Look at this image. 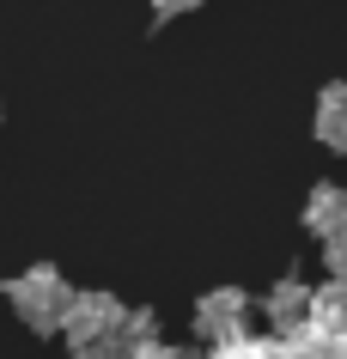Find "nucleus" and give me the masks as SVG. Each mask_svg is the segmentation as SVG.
Segmentation results:
<instances>
[{"label":"nucleus","instance_id":"1","mask_svg":"<svg viewBox=\"0 0 347 359\" xmlns=\"http://www.w3.org/2000/svg\"><path fill=\"white\" fill-rule=\"evenodd\" d=\"M0 292L13 299V311H19V317L37 329V335H55L61 311H67V299H74V286H67V274H61L55 262L25 268L19 280H0Z\"/></svg>","mask_w":347,"mask_h":359},{"label":"nucleus","instance_id":"2","mask_svg":"<svg viewBox=\"0 0 347 359\" xmlns=\"http://www.w3.org/2000/svg\"><path fill=\"white\" fill-rule=\"evenodd\" d=\"M250 292H238V286H213V292H201L195 299V335L213 341V347H226V341H244L256 335L250 329Z\"/></svg>","mask_w":347,"mask_h":359},{"label":"nucleus","instance_id":"3","mask_svg":"<svg viewBox=\"0 0 347 359\" xmlns=\"http://www.w3.org/2000/svg\"><path fill=\"white\" fill-rule=\"evenodd\" d=\"M122 311L128 304L116 299V292H74L67 299V311H61V335H67V347H92V341H104V335H116V323H122Z\"/></svg>","mask_w":347,"mask_h":359},{"label":"nucleus","instance_id":"4","mask_svg":"<svg viewBox=\"0 0 347 359\" xmlns=\"http://www.w3.org/2000/svg\"><path fill=\"white\" fill-rule=\"evenodd\" d=\"M311 299H317V286H311L305 274H287V280L262 299V317L274 323V335H292V329L311 323Z\"/></svg>","mask_w":347,"mask_h":359},{"label":"nucleus","instance_id":"5","mask_svg":"<svg viewBox=\"0 0 347 359\" xmlns=\"http://www.w3.org/2000/svg\"><path fill=\"white\" fill-rule=\"evenodd\" d=\"M341 226H347V195H341V183H317L311 189V201H305V231H317V238H341Z\"/></svg>","mask_w":347,"mask_h":359},{"label":"nucleus","instance_id":"6","mask_svg":"<svg viewBox=\"0 0 347 359\" xmlns=\"http://www.w3.org/2000/svg\"><path fill=\"white\" fill-rule=\"evenodd\" d=\"M268 359H341V341L335 335H317V329H292V335H274V353Z\"/></svg>","mask_w":347,"mask_h":359},{"label":"nucleus","instance_id":"7","mask_svg":"<svg viewBox=\"0 0 347 359\" xmlns=\"http://www.w3.org/2000/svg\"><path fill=\"white\" fill-rule=\"evenodd\" d=\"M317 140L341 152L347 128H341V86H323V104H317Z\"/></svg>","mask_w":347,"mask_h":359},{"label":"nucleus","instance_id":"8","mask_svg":"<svg viewBox=\"0 0 347 359\" xmlns=\"http://www.w3.org/2000/svg\"><path fill=\"white\" fill-rule=\"evenodd\" d=\"M274 353V341H262V335H244V341H226V347H213L207 359H268Z\"/></svg>","mask_w":347,"mask_h":359},{"label":"nucleus","instance_id":"9","mask_svg":"<svg viewBox=\"0 0 347 359\" xmlns=\"http://www.w3.org/2000/svg\"><path fill=\"white\" fill-rule=\"evenodd\" d=\"M74 359H128V347H122L116 335H104V341H92V347H79Z\"/></svg>","mask_w":347,"mask_h":359},{"label":"nucleus","instance_id":"10","mask_svg":"<svg viewBox=\"0 0 347 359\" xmlns=\"http://www.w3.org/2000/svg\"><path fill=\"white\" fill-rule=\"evenodd\" d=\"M128 359H189V353L171 347V341H147V347H128Z\"/></svg>","mask_w":347,"mask_h":359},{"label":"nucleus","instance_id":"11","mask_svg":"<svg viewBox=\"0 0 347 359\" xmlns=\"http://www.w3.org/2000/svg\"><path fill=\"white\" fill-rule=\"evenodd\" d=\"M195 6H201V0H153V19H183Z\"/></svg>","mask_w":347,"mask_h":359}]
</instances>
